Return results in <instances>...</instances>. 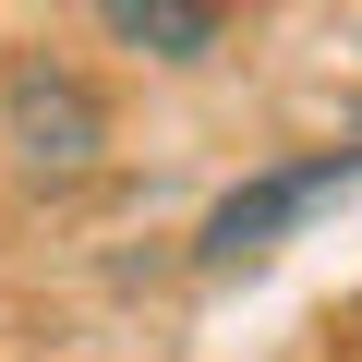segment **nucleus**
Wrapping results in <instances>:
<instances>
[{
	"label": "nucleus",
	"instance_id": "obj_2",
	"mask_svg": "<svg viewBox=\"0 0 362 362\" xmlns=\"http://www.w3.org/2000/svg\"><path fill=\"white\" fill-rule=\"evenodd\" d=\"M350 169H362V145H314V157H290V169H254L242 194H218V206H206V230H194V266H218V278H230V266L278 254V242H290V230H302V218L338 194Z\"/></svg>",
	"mask_w": 362,
	"mask_h": 362
},
{
	"label": "nucleus",
	"instance_id": "obj_1",
	"mask_svg": "<svg viewBox=\"0 0 362 362\" xmlns=\"http://www.w3.org/2000/svg\"><path fill=\"white\" fill-rule=\"evenodd\" d=\"M109 145L121 133H109V97H97L85 61H61V49H13V61H0V157H13L37 194L97 181Z\"/></svg>",
	"mask_w": 362,
	"mask_h": 362
},
{
	"label": "nucleus",
	"instance_id": "obj_3",
	"mask_svg": "<svg viewBox=\"0 0 362 362\" xmlns=\"http://www.w3.org/2000/svg\"><path fill=\"white\" fill-rule=\"evenodd\" d=\"M97 25H109L133 61H169V73H194V61L230 49V13H218V0H109Z\"/></svg>",
	"mask_w": 362,
	"mask_h": 362
}]
</instances>
